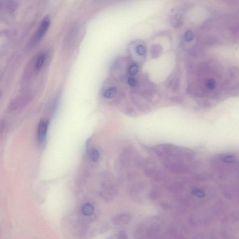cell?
Wrapping results in <instances>:
<instances>
[{
    "mask_svg": "<svg viewBox=\"0 0 239 239\" xmlns=\"http://www.w3.org/2000/svg\"><path fill=\"white\" fill-rule=\"evenodd\" d=\"M50 19L49 16H46L41 22L38 30L33 38L32 43L37 44L42 39L50 26Z\"/></svg>",
    "mask_w": 239,
    "mask_h": 239,
    "instance_id": "cell-1",
    "label": "cell"
},
{
    "mask_svg": "<svg viewBox=\"0 0 239 239\" xmlns=\"http://www.w3.org/2000/svg\"><path fill=\"white\" fill-rule=\"evenodd\" d=\"M48 126L49 121L46 119L42 120L39 124L38 138L39 143L41 145H44L45 143Z\"/></svg>",
    "mask_w": 239,
    "mask_h": 239,
    "instance_id": "cell-2",
    "label": "cell"
},
{
    "mask_svg": "<svg viewBox=\"0 0 239 239\" xmlns=\"http://www.w3.org/2000/svg\"><path fill=\"white\" fill-rule=\"evenodd\" d=\"M130 217L125 214L118 215L115 217L113 221L117 225H123L129 222Z\"/></svg>",
    "mask_w": 239,
    "mask_h": 239,
    "instance_id": "cell-3",
    "label": "cell"
},
{
    "mask_svg": "<svg viewBox=\"0 0 239 239\" xmlns=\"http://www.w3.org/2000/svg\"><path fill=\"white\" fill-rule=\"evenodd\" d=\"M116 93V88L114 87H109L104 92L103 96L105 98L109 99L114 97Z\"/></svg>",
    "mask_w": 239,
    "mask_h": 239,
    "instance_id": "cell-4",
    "label": "cell"
},
{
    "mask_svg": "<svg viewBox=\"0 0 239 239\" xmlns=\"http://www.w3.org/2000/svg\"><path fill=\"white\" fill-rule=\"evenodd\" d=\"M93 206L89 203L85 204L82 208V213L85 216H90L93 214Z\"/></svg>",
    "mask_w": 239,
    "mask_h": 239,
    "instance_id": "cell-5",
    "label": "cell"
},
{
    "mask_svg": "<svg viewBox=\"0 0 239 239\" xmlns=\"http://www.w3.org/2000/svg\"><path fill=\"white\" fill-rule=\"evenodd\" d=\"M99 152L97 149L93 148L91 150L90 153V157L91 160L93 162H96L99 158Z\"/></svg>",
    "mask_w": 239,
    "mask_h": 239,
    "instance_id": "cell-6",
    "label": "cell"
},
{
    "mask_svg": "<svg viewBox=\"0 0 239 239\" xmlns=\"http://www.w3.org/2000/svg\"><path fill=\"white\" fill-rule=\"evenodd\" d=\"M45 59L46 56L45 54H42L39 56L36 63V68L37 70H39L43 66Z\"/></svg>",
    "mask_w": 239,
    "mask_h": 239,
    "instance_id": "cell-7",
    "label": "cell"
},
{
    "mask_svg": "<svg viewBox=\"0 0 239 239\" xmlns=\"http://www.w3.org/2000/svg\"><path fill=\"white\" fill-rule=\"evenodd\" d=\"M138 71H139V66L138 65L135 64L131 65L128 70L129 74L130 76H135L138 73Z\"/></svg>",
    "mask_w": 239,
    "mask_h": 239,
    "instance_id": "cell-8",
    "label": "cell"
},
{
    "mask_svg": "<svg viewBox=\"0 0 239 239\" xmlns=\"http://www.w3.org/2000/svg\"><path fill=\"white\" fill-rule=\"evenodd\" d=\"M136 52L139 56H143L146 54V48L143 45H139L136 47Z\"/></svg>",
    "mask_w": 239,
    "mask_h": 239,
    "instance_id": "cell-9",
    "label": "cell"
},
{
    "mask_svg": "<svg viewBox=\"0 0 239 239\" xmlns=\"http://www.w3.org/2000/svg\"><path fill=\"white\" fill-rule=\"evenodd\" d=\"M194 38V32L190 30H188L184 34V38L186 39V41L188 42L192 41Z\"/></svg>",
    "mask_w": 239,
    "mask_h": 239,
    "instance_id": "cell-10",
    "label": "cell"
},
{
    "mask_svg": "<svg viewBox=\"0 0 239 239\" xmlns=\"http://www.w3.org/2000/svg\"><path fill=\"white\" fill-rule=\"evenodd\" d=\"M181 16L179 15H176L174 17L173 19V23L174 24V26H180V24L182 23Z\"/></svg>",
    "mask_w": 239,
    "mask_h": 239,
    "instance_id": "cell-11",
    "label": "cell"
},
{
    "mask_svg": "<svg viewBox=\"0 0 239 239\" xmlns=\"http://www.w3.org/2000/svg\"><path fill=\"white\" fill-rule=\"evenodd\" d=\"M207 86L210 90H213L216 86V81L214 79H210L208 80Z\"/></svg>",
    "mask_w": 239,
    "mask_h": 239,
    "instance_id": "cell-12",
    "label": "cell"
},
{
    "mask_svg": "<svg viewBox=\"0 0 239 239\" xmlns=\"http://www.w3.org/2000/svg\"><path fill=\"white\" fill-rule=\"evenodd\" d=\"M128 82L129 85L132 87H135L137 84V82L136 79H135L134 78H132V77H130L128 79Z\"/></svg>",
    "mask_w": 239,
    "mask_h": 239,
    "instance_id": "cell-13",
    "label": "cell"
},
{
    "mask_svg": "<svg viewBox=\"0 0 239 239\" xmlns=\"http://www.w3.org/2000/svg\"><path fill=\"white\" fill-rule=\"evenodd\" d=\"M194 194L198 197H202L203 195H204V194H203L202 192H201V191L199 190H194Z\"/></svg>",
    "mask_w": 239,
    "mask_h": 239,
    "instance_id": "cell-14",
    "label": "cell"
}]
</instances>
